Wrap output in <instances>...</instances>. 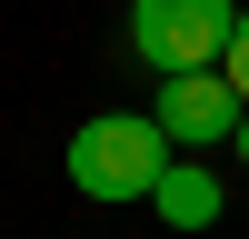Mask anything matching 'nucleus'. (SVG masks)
<instances>
[{"mask_svg":"<svg viewBox=\"0 0 249 239\" xmlns=\"http://www.w3.org/2000/svg\"><path fill=\"white\" fill-rule=\"evenodd\" d=\"M170 130L160 120H130V110H100V120H80L70 130V179H80V199H150L160 179H170Z\"/></svg>","mask_w":249,"mask_h":239,"instance_id":"nucleus-1","label":"nucleus"},{"mask_svg":"<svg viewBox=\"0 0 249 239\" xmlns=\"http://www.w3.org/2000/svg\"><path fill=\"white\" fill-rule=\"evenodd\" d=\"M230 30H239V0H130V50L160 80L219 70L230 60Z\"/></svg>","mask_w":249,"mask_h":239,"instance_id":"nucleus-2","label":"nucleus"},{"mask_svg":"<svg viewBox=\"0 0 249 239\" xmlns=\"http://www.w3.org/2000/svg\"><path fill=\"white\" fill-rule=\"evenodd\" d=\"M160 130H170V150H210V139H239V120H249V100L230 90L219 70H190V80H160Z\"/></svg>","mask_w":249,"mask_h":239,"instance_id":"nucleus-3","label":"nucleus"},{"mask_svg":"<svg viewBox=\"0 0 249 239\" xmlns=\"http://www.w3.org/2000/svg\"><path fill=\"white\" fill-rule=\"evenodd\" d=\"M150 209L170 219V229H210V219H219V179L199 170V159H170V179L150 189Z\"/></svg>","mask_w":249,"mask_h":239,"instance_id":"nucleus-4","label":"nucleus"},{"mask_svg":"<svg viewBox=\"0 0 249 239\" xmlns=\"http://www.w3.org/2000/svg\"><path fill=\"white\" fill-rule=\"evenodd\" d=\"M219 80L249 100V10H239V30H230V60H219Z\"/></svg>","mask_w":249,"mask_h":239,"instance_id":"nucleus-5","label":"nucleus"},{"mask_svg":"<svg viewBox=\"0 0 249 239\" xmlns=\"http://www.w3.org/2000/svg\"><path fill=\"white\" fill-rule=\"evenodd\" d=\"M230 150H239V159H249V120H239V139H230Z\"/></svg>","mask_w":249,"mask_h":239,"instance_id":"nucleus-6","label":"nucleus"}]
</instances>
